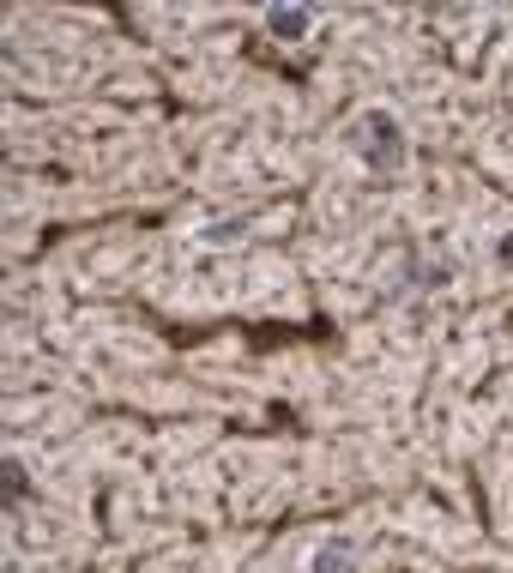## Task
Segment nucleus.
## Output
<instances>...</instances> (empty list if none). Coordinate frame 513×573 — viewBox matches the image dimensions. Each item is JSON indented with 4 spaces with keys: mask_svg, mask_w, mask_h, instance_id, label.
<instances>
[{
    "mask_svg": "<svg viewBox=\"0 0 513 573\" xmlns=\"http://www.w3.org/2000/svg\"><path fill=\"white\" fill-rule=\"evenodd\" d=\"M266 25H272L278 37H303V31H308V13H303V7H272V13H266Z\"/></svg>",
    "mask_w": 513,
    "mask_h": 573,
    "instance_id": "nucleus-1",
    "label": "nucleus"
},
{
    "mask_svg": "<svg viewBox=\"0 0 513 573\" xmlns=\"http://www.w3.org/2000/svg\"><path fill=\"white\" fill-rule=\"evenodd\" d=\"M501 254H508V260H513V235H508V242H501Z\"/></svg>",
    "mask_w": 513,
    "mask_h": 573,
    "instance_id": "nucleus-3",
    "label": "nucleus"
},
{
    "mask_svg": "<svg viewBox=\"0 0 513 573\" xmlns=\"http://www.w3.org/2000/svg\"><path fill=\"white\" fill-rule=\"evenodd\" d=\"M315 573H351V549H344V544H327V549L315 556Z\"/></svg>",
    "mask_w": 513,
    "mask_h": 573,
    "instance_id": "nucleus-2",
    "label": "nucleus"
}]
</instances>
